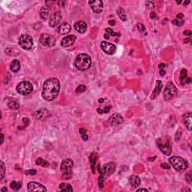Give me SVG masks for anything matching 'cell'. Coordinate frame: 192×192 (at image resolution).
<instances>
[{"instance_id":"obj_28","label":"cell","mask_w":192,"mask_h":192,"mask_svg":"<svg viewBox=\"0 0 192 192\" xmlns=\"http://www.w3.org/2000/svg\"><path fill=\"white\" fill-rule=\"evenodd\" d=\"M188 74H187V71L183 69L180 72V80H181L182 83H187V80H188Z\"/></svg>"},{"instance_id":"obj_41","label":"cell","mask_w":192,"mask_h":192,"mask_svg":"<svg viewBox=\"0 0 192 192\" xmlns=\"http://www.w3.org/2000/svg\"><path fill=\"white\" fill-rule=\"evenodd\" d=\"M161 167H162V168H164V169H170V165L168 164L167 163H163V164H161Z\"/></svg>"},{"instance_id":"obj_60","label":"cell","mask_w":192,"mask_h":192,"mask_svg":"<svg viewBox=\"0 0 192 192\" xmlns=\"http://www.w3.org/2000/svg\"><path fill=\"white\" fill-rule=\"evenodd\" d=\"M190 41V38H187V39H185V40H184L185 43H187V41Z\"/></svg>"},{"instance_id":"obj_59","label":"cell","mask_w":192,"mask_h":192,"mask_svg":"<svg viewBox=\"0 0 192 192\" xmlns=\"http://www.w3.org/2000/svg\"><path fill=\"white\" fill-rule=\"evenodd\" d=\"M1 191H2V192H4V191H7V188H3L2 189H1Z\"/></svg>"},{"instance_id":"obj_4","label":"cell","mask_w":192,"mask_h":192,"mask_svg":"<svg viewBox=\"0 0 192 192\" xmlns=\"http://www.w3.org/2000/svg\"><path fill=\"white\" fill-rule=\"evenodd\" d=\"M74 167V162L71 159H65L61 163V171L63 174V177L66 179H70L72 176V170Z\"/></svg>"},{"instance_id":"obj_8","label":"cell","mask_w":192,"mask_h":192,"mask_svg":"<svg viewBox=\"0 0 192 192\" xmlns=\"http://www.w3.org/2000/svg\"><path fill=\"white\" fill-rule=\"evenodd\" d=\"M20 46L26 50H31L33 47V39L29 35H22L18 40Z\"/></svg>"},{"instance_id":"obj_39","label":"cell","mask_w":192,"mask_h":192,"mask_svg":"<svg viewBox=\"0 0 192 192\" xmlns=\"http://www.w3.org/2000/svg\"><path fill=\"white\" fill-rule=\"evenodd\" d=\"M24 173L26 175H35L37 172H36L35 170H26Z\"/></svg>"},{"instance_id":"obj_54","label":"cell","mask_w":192,"mask_h":192,"mask_svg":"<svg viewBox=\"0 0 192 192\" xmlns=\"http://www.w3.org/2000/svg\"><path fill=\"white\" fill-rule=\"evenodd\" d=\"M165 68V65L164 64H160L159 65V68L161 70V69H164Z\"/></svg>"},{"instance_id":"obj_20","label":"cell","mask_w":192,"mask_h":192,"mask_svg":"<svg viewBox=\"0 0 192 192\" xmlns=\"http://www.w3.org/2000/svg\"><path fill=\"white\" fill-rule=\"evenodd\" d=\"M129 183L131 184V185L134 188H138L141 183L140 181V178L138 176L136 175H132L129 177Z\"/></svg>"},{"instance_id":"obj_14","label":"cell","mask_w":192,"mask_h":192,"mask_svg":"<svg viewBox=\"0 0 192 192\" xmlns=\"http://www.w3.org/2000/svg\"><path fill=\"white\" fill-rule=\"evenodd\" d=\"M49 116L50 112L46 108H41V109L35 111L33 114V117L37 120H45Z\"/></svg>"},{"instance_id":"obj_25","label":"cell","mask_w":192,"mask_h":192,"mask_svg":"<svg viewBox=\"0 0 192 192\" xmlns=\"http://www.w3.org/2000/svg\"><path fill=\"white\" fill-rule=\"evenodd\" d=\"M96 161H97V154L92 152L90 156H89V161L92 166V172L95 173V165L96 164Z\"/></svg>"},{"instance_id":"obj_44","label":"cell","mask_w":192,"mask_h":192,"mask_svg":"<svg viewBox=\"0 0 192 192\" xmlns=\"http://www.w3.org/2000/svg\"><path fill=\"white\" fill-rule=\"evenodd\" d=\"M43 161H44V160H43L41 158H38L37 160H36L35 164H37V165H41V164H42Z\"/></svg>"},{"instance_id":"obj_42","label":"cell","mask_w":192,"mask_h":192,"mask_svg":"<svg viewBox=\"0 0 192 192\" xmlns=\"http://www.w3.org/2000/svg\"><path fill=\"white\" fill-rule=\"evenodd\" d=\"M23 122L24 125H25V126H28V125H29V120L28 118H23Z\"/></svg>"},{"instance_id":"obj_31","label":"cell","mask_w":192,"mask_h":192,"mask_svg":"<svg viewBox=\"0 0 192 192\" xmlns=\"http://www.w3.org/2000/svg\"><path fill=\"white\" fill-rule=\"evenodd\" d=\"M79 131H80V134L81 136H82L83 140H85V141H86V140H88V135H87V134H86V130L85 128H80V129L79 130Z\"/></svg>"},{"instance_id":"obj_13","label":"cell","mask_w":192,"mask_h":192,"mask_svg":"<svg viewBox=\"0 0 192 192\" xmlns=\"http://www.w3.org/2000/svg\"><path fill=\"white\" fill-rule=\"evenodd\" d=\"M88 3L94 13H100V12L102 11L103 8H104V4H103V2L101 1V0L89 1Z\"/></svg>"},{"instance_id":"obj_51","label":"cell","mask_w":192,"mask_h":192,"mask_svg":"<svg viewBox=\"0 0 192 192\" xmlns=\"http://www.w3.org/2000/svg\"><path fill=\"white\" fill-rule=\"evenodd\" d=\"M98 113H100V114H103L104 113V110L102 109H101V108H98V110H97Z\"/></svg>"},{"instance_id":"obj_38","label":"cell","mask_w":192,"mask_h":192,"mask_svg":"<svg viewBox=\"0 0 192 192\" xmlns=\"http://www.w3.org/2000/svg\"><path fill=\"white\" fill-rule=\"evenodd\" d=\"M185 179L186 181L188 182V183H191V180H192V178H191V171L188 172L186 176H185Z\"/></svg>"},{"instance_id":"obj_1","label":"cell","mask_w":192,"mask_h":192,"mask_svg":"<svg viewBox=\"0 0 192 192\" xmlns=\"http://www.w3.org/2000/svg\"><path fill=\"white\" fill-rule=\"evenodd\" d=\"M60 91V82L57 78L51 77L47 80L43 85L41 95L44 99L48 101L56 98Z\"/></svg>"},{"instance_id":"obj_15","label":"cell","mask_w":192,"mask_h":192,"mask_svg":"<svg viewBox=\"0 0 192 192\" xmlns=\"http://www.w3.org/2000/svg\"><path fill=\"white\" fill-rule=\"evenodd\" d=\"M27 189L29 191H47V188H45L44 185L38 183V182H31L28 183L27 185Z\"/></svg>"},{"instance_id":"obj_17","label":"cell","mask_w":192,"mask_h":192,"mask_svg":"<svg viewBox=\"0 0 192 192\" xmlns=\"http://www.w3.org/2000/svg\"><path fill=\"white\" fill-rule=\"evenodd\" d=\"M123 122H124L123 117L117 113L113 114L109 119V123L112 126H116V125H120V124H122Z\"/></svg>"},{"instance_id":"obj_21","label":"cell","mask_w":192,"mask_h":192,"mask_svg":"<svg viewBox=\"0 0 192 192\" xmlns=\"http://www.w3.org/2000/svg\"><path fill=\"white\" fill-rule=\"evenodd\" d=\"M162 89V82L161 80H157L156 81V86L155 88L154 89V91L152 92V95H151V98L152 99H155L157 96L159 95V93L161 92Z\"/></svg>"},{"instance_id":"obj_61","label":"cell","mask_w":192,"mask_h":192,"mask_svg":"<svg viewBox=\"0 0 192 192\" xmlns=\"http://www.w3.org/2000/svg\"><path fill=\"white\" fill-rule=\"evenodd\" d=\"M104 36H105V38H108V39H109V38H110V37H109V35H108V36H107V35H105Z\"/></svg>"},{"instance_id":"obj_29","label":"cell","mask_w":192,"mask_h":192,"mask_svg":"<svg viewBox=\"0 0 192 192\" xmlns=\"http://www.w3.org/2000/svg\"><path fill=\"white\" fill-rule=\"evenodd\" d=\"M8 106L11 108V109H19L20 105L17 103V101L14 100H11L8 103Z\"/></svg>"},{"instance_id":"obj_40","label":"cell","mask_w":192,"mask_h":192,"mask_svg":"<svg viewBox=\"0 0 192 192\" xmlns=\"http://www.w3.org/2000/svg\"><path fill=\"white\" fill-rule=\"evenodd\" d=\"M173 23L175 24V25H176V26H180L183 24V22H180L178 20H173Z\"/></svg>"},{"instance_id":"obj_52","label":"cell","mask_w":192,"mask_h":192,"mask_svg":"<svg viewBox=\"0 0 192 192\" xmlns=\"http://www.w3.org/2000/svg\"><path fill=\"white\" fill-rule=\"evenodd\" d=\"M137 192H138V191H148V190L146 189V188H138V189L137 190Z\"/></svg>"},{"instance_id":"obj_34","label":"cell","mask_w":192,"mask_h":192,"mask_svg":"<svg viewBox=\"0 0 192 192\" xmlns=\"http://www.w3.org/2000/svg\"><path fill=\"white\" fill-rule=\"evenodd\" d=\"M86 90V86H84V85H80L78 87H77L75 92H76V93L80 94V93L84 92Z\"/></svg>"},{"instance_id":"obj_37","label":"cell","mask_w":192,"mask_h":192,"mask_svg":"<svg viewBox=\"0 0 192 192\" xmlns=\"http://www.w3.org/2000/svg\"><path fill=\"white\" fill-rule=\"evenodd\" d=\"M98 185L100 190H101L104 188V177L102 176H101L98 179Z\"/></svg>"},{"instance_id":"obj_47","label":"cell","mask_w":192,"mask_h":192,"mask_svg":"<svg viewBox=\"0 0 192 192\" xmlns=\"http://www.w3.org/2000/svg\"><path fill=\"white\" fill-rule=\"evenodd\" d=\"M41 166L44 167H47L49 166V163H48L47 161H44L42 162V164H41Z\"/></svg>"},{"instance_id":"obj_48","label":"cell","mask_w":192,"mask_h":192,"mask_svg":"<svg viewBox=\"0 0 192 192\" xmlns=\"http://www.w3.org/2000/svg\"><path fill=\"white\" fill-rule=\"evenodd\" d=\"M150 17L152 18V19H155L156 17H157V16H156V14L155 13V12H151V14H150Z\"/></svg>"},{"instance_id":"obj_49","label":"cell","mask_w":192,"mask_h":192,"mask_svg":"<svg viewBox=\"0 0 192 192\" xmlns=\"http://www.w3.org/2000/svg\"><path fill=\"white\" fill-rule=\"evenodd\" d=\"M183 34H184L185 35H186V36H191V31H185V32H183Z\"/></svg>"},{"instance_id":"obj_5","label":"cell","mask_w":192,"mask_h":192,"mask_svg":"<svg viewBox=\"0 0 192 192\" xmlns=\"http://www.w3.org/2000/svg\"><path fill=\"white\" fill-rule=\"evenodd\" d=\"M157 143L161 152H163L166 155H170L171 154L172 147H171L170 140L169 137L167 139L159 138L157 140Z\"/></svg>"},{"instance_id":"obj_9","label":"cell","mask_w":192,"mask_h":192,"mask_svg":"<svg viewBox=\"0 0 192 192\" xmlns=\"http://www.w3.org/2000/svg\"><path fill=\"white\" fill-rule=\"evenodd\" d=\"M40 42L46 47H53L56 44V39L53 35L49 34H42L40 37Z\"/></svg>"},{"instance_id":"obj_11","label":"cell","mask_w":192,"mask_h":192,"mask_svg":"<svg viewBox=\"0 0 192 192\" xmlns=\"http://www.w3.org/2000/svg\"><path fill=\"white\" fill-rule=\"evenodd\" d=\"M100 46L101 47V49L104 50V52L108 55L114 54V53L116 50V47L114 44H110L109 42H107V41H102L101 43Z\"/></svg>"},{"instance_id":"obj_26","label":"cell","mask_w":192,"mask_h":192,"mask_svg":"<svg viewBox=\"0 0 192 192\" xmlns=\"http://www.w3.org/2000/svg\"><path fill=\"white\" fill-rule=\"evenodd\" d=\"M59 188L62 191H73L72 186L67 183H61L59 185Z\"/></svg>"},{"instance_id":"obj_23","label":"cell","mask_w":192,"mask_h":192,"mask_svg":"<svg viewBox=\"0 0 192 192\" xmlns=\"http://www.w3.org/2000/svg\"><path fill=\"white\" fill-rule=\"evenodd\" d=\"M49 13H50V8L49 7L47 6H43L41 8L40 11V16L44 20H46L48 18V16H49Z\"/></svg>"},{"instance_id":"obj_33","label":"cell","mask_w":192,"mask_h":192,"mask_svg":"<svg viewBox=\"0 0 192 192\" xmlns=\"http://www.w3.org/2000/svg\"><path fill=\"white\" fill-rule=\"evenodd\" d=\"M106 32L108 33V35H111L112 36H113V37H119V36H120L119 33L115 32L112 29H110V28H107L106 29Z\"/></svg>"},{"instance_id":"obj_56","label":"cell","mask_w":192,"mask_h":192,"mask_svg":"<svg viewBox=\"0 0 192 192\" xmlns=\"http://www.w3.org/2000/svg\"><path fill=\"white\" fill-rule=\"evenodd\" d=\"M155 158H156V156H154V157H153V158H149L148 160H149V161H154V160H155Z\"/></svg>"},{"instance_id":"obj_58","label":"cell","mask_w":192,"mask_h":192,"mask_svg":"<svg viewBox=\"0 0 192 192\" xmlns=\"http://www.w3.org/2000/svg\"><path fill=\"white\" fill-rule=\"evenodd\" d=\"M189 3H190V1H187V2H186V1H185V2H184V5H185H185H188V4H189Z\"/></svg>"},{"instance_id":"obj_36","label":"cell","mask_w":192,"mask_h":192,"mask_svg":"<svg viewBox=\"0 0 192 192\" xmlns=\"http://www.w3.org/2000/svg\"><path fill=\"white\" fill-rule=\"evenodd\" d=\"M137 28H138L139 31H140V32H144L146 31V27H145V26H144L143 24H142L141 23H137Z\"/></svg>"},{"instance_id":"obj_10","label":"cell","mask_w":192,"mask_h":192,"mask_svg":"<svg viewBox=\"0 0 192 192\" xmlns=\"http://www.w3.org/2000/svg\"><path fill=\"white\" fill-rule=\"evenodd\" d=\"M116 165L114 162H109L105 164L103 167H102V174H104V176H110L112 175L115 171H116Z\"/></svg>"},{"instance_id":"obj_22","label":"cell","mask_w":192,"mask_h":192,"mask_svg":"<svg viewBox=\"0 0 192 192\" xmlns=\"http://www.w3.org/2000/svg\"><path fill=\"white\" fill-rule=\"evenodd\" d=\"M71 26L69 25V24L68 23H62L61 25H60L59 26V29H58V31L60 34H62V35H66L68 33L70 32L71 31Z\"/></svg>"},{"instance_id":"obj_12","label":"cell","mask_w":192,"mask_h":192,"mask_svg":"<svg viewBox=\"0 0 192 192\" xmlns=\"http://www.w3.org/2000/svg\"><path fill=\"white\" fill-rule=\"evenodd\" d=\"M62 17V16L61 12H59V11L54 12L53 14H52V15L50 16V20H49L50 26L56 27L58 24L60 23V21H61Z\"/></svg>"},{"instance_id":"obj_30","label":"cell","mask_w":192,"mask_h":192,"mask_svg":"<svg viewBox=\"0 0 192 192\" xmlns=\"http://www.w3.org/2000/svg\"><path fill=\"white\" fill-rule=\"evenodd\" d=\"M21 182H17L15 181H13L11 183V189H13L14 191H18L20 188H21Z\"/></svg>"},{"instance_id":"obj_43","label":"cell","mask_w":192,"mask_h":192,"mask_svg":"<svg viewBox=\"0 0 192 192\" xmlns=\"http://www.w3.org/2000/svg\"><path fill=\"white\" fill-rule=\"evenodd\" d=\"M146 6H147L148 8H153L155 7V5L152 2H146Z\"/></svg>"},{"instance_id":"obj_62","label":"cell","mask_w":192,"mask_h":192,"mask_svg":"<svg viewBox=\"0 0 192 192\" xmlns=\"http://www.w3.org/2000/svg\"><path fill=\"white\" fill-rule=\"evenodd\" d=\"M181 2H182V1H181V0H180V1H177V3H178V4H180Z\"/></svg>"},{"instance_id":"obj_24","label":"cell","mask_w":192,"mask_h":192,"mask_svg":"<svg viewBox=\"0 0 192 192\" xmlns=\"http://www.w3.org/2000/svg\"><path fill=\"white\" fill-rule=\"evenodd\" d=\"M11 70L14 72V73H17L20 70V63L18 60L14 59L13 60V62H11Z\"/></svg>"},{"instance_id":"obj_32","label":"cell","mask_w":192,"mask_h":192,"mask_svg":"<svg viewBox=\"0 0 192 192\" xmlns=\"http://www.w3.org/2000/svg\"><path fill=\"white\" fill-rule=\"evenodd\" d=\"M0 164H1V168H0V170H1V177H0V179L2 180L5 174V165L2 161H0Z\"/></svg>"},{"instance_id":"obj_57","label":"cell","mask_w":192,"mask_h":192,"mask_svg":"<svg viewBox=\"0 0 192 192\" xmlns=\"http://www.w3.org/2000/svg\"><path fill=\"white\" fill-rule=\"evenodd\" d=\"M104 100L103 98H100V99L98 100V102H99L100 104H101V103H103V102H104Z\"/></svg>"},{"instance_id":"obj_3","label":"cell","mask_w":192,"mask_h":192,"mask_svg":"<svg viewBox=\"0 0 192 192\" xmlns=\"http://www.w3.org/2000/svg\"><path fill=\"white\" fill-rule=\"evenodd\" d=\"M169 161L170 164L174 167V169L177 171H182L186 170L188 167V163L184 158L179 156H173L170 158Z\"/></svg>"},{"instance_id":"obj_53","label":"cell","mask_w":192,"mask_h":192,"mask_svg":"<svg viewBox=\"0 0 192 192\" xmlns=\"http://www.w3.org/2000/svg\"><path fill=\"white\" fill-rule=\"evenodd\" d=\"M164 74H165V71L164 70H161L160 71V75L161 76H164Z\"/></svg>"},{"instance_id":"obj_46","label":"cell","mask_w":192,"mask_h":192,"mask_svg":"<svg viewBox=\"0 0 192 192\" xmlns=\"http://www.w3.org/2000/svg\"><path fill=\"white\" fill-rule=\"evenodd\" d=\"M104 113H109L110 112V107L109 106V107H105L104 108Z\"/></svg>"},{"instance_id":"obj_7","label":"cell","mask_w":192,"mask_h":192,"mask_svg":"<svg viewBox=\"0 0 192 192\" xmlns=\"http://www.w3.org/2000/svg\"><path fill=\"white\" fill-rule=\"evenodd\" d=\"M17 92L23 95H27L33 91V86L32 83L28 81L20 82L16 88Z\"/></svg>"},{"instance_id":"obj_18","label":"cell","mask_w":192,"mask_h":192,"mask_svg":"<svg viewBox=\"0 0 192 192\" xmlns=\"http://www.w3.org/2000/svg\"><path fill=\"white\" fill-rule=\"evenodd\" d=\"M74 28H75L77 32H78L79 33L83 34V33H85L87 30V25L85 22L78 21L75 23Z\"/></svg>"},{"instance_id":"obj_2","label":"cell","mask_w":192,"mask_h":192,"mask_svg":"<svg viewBox=\"0 0 192 192\" xmlns=\"http://www.w3.org/2000/svg\"><path fill=\"white\" fill-rule=\"evenodd\" d=\"M92 65V59L89 55L86 53H80L79 54L74 61V65L76 68L80 71L88 70Z\"/></svg>"},{"instance_id":"obj_50","label":"cell","mask_w":192,"mask_h":192,"mask_svg":"<svg viewBox=\"0 0 192 192\" xmlns=\"http://www.w3.org/2000/svg\"><path fill=\"white\" fill-rule=\"evenodd\" d=\"M109 24L110 25H111V26H114L115 25V23H116V22H115V20H109Z\"/></svg>"},{"instance_id":"obj_35","label":"cell","mask_w":192,"mask_h":192,"mask_svg":"<svg viewBox=\"0 0 192 192\" xmlns=\"http://www.w3.org/2000/svg\"><path fill=\"white\" fill-rule=\"evenodd\" d=\"M181 136H182V129L181 128H179L178 131H176V141H179L180 140V138H181Z\"/></svg>"},{"instance_id":"obj_27","label":"cell","mask_w":192,"mask_h":192,"mask_svg":"<svg viewBox=\"0 0 192 192\" xmlns=\"http://www.w3.org/2000/svg\"><path fill=\"white\" fill-rule=\"evenodd\" d=\"M117 14H118V16L120 17V19H121L122 21H126L127 20V15L125 14L124 9H122L121 8H119L117 10Z\"/></svg>"},{"instance_id":"obj_19","label":"cell","mask_w":192,"mask_h":192,"mask_svg":"<svg viewBox=\"0 0 192 192\" xmlns=\"http://www.w3.org/2000/svg\"><path fill=\"white\" fill-rule=\"evenodd\" d=\"M182 119H183V122L185 124V125L186 126L187 129L191 131V121H192V114L191 113H185L183 115V117H182Z\"/></svg>"},{"instance_id":"obj_6","label":"cell","mask_w":192,"mask_h":192,"mask_svg":"<svg viewBox=\"0 0 192 192\" xmlns=\"http://www.w3.org/2000/svg\"><path fill=\"white\" fill-rule=\"evenodd\" d=\"M177 95V89L172 82L168 83L164 91V98L165 101H169Z\"/></svg>"},{"instance_id":"obj_55","label":"cell","mask_w":192,"mask_h":192,"mask_svg":"<svg viewBox=\"0 0 192 192\" xmlns=\"http://www.w3.org/2000/svg\"><path fill=\"white\" fill-rule=\"evenodd\" d=\"M3 141H4V135L1 134V144H2Z\"/></svg>"},{"instance_id":"obj_45","label":"cell","mask_w":192,"mask_h":192,"mask_svg":"<svg viewBox=\"0 0 192 192\" xmlns=\"http://www.w3.org/2000/svg\"><path fill=\"white\" fill-rule=\"evenodd\" d=\"M184 17V15L182 14V13H180V14H178L176 15V20H182V18Z\"/></svg>"},{"instance_id":"obj_16","label":"cell","mask_w":192,"mask_h":192,"mask_svg":"<svg viewBox=\"0 0 192 192\" xmlns=\"http://www.w3.org/2000/svg\"><path fill=\"white\" fill-rule=\"evenodd\" d=\"M76 39H77V37L74 35H67L62 38V40L61 41V45L63 47H68L72 46L74 44Z\"/></svg>"}]
</instances>
